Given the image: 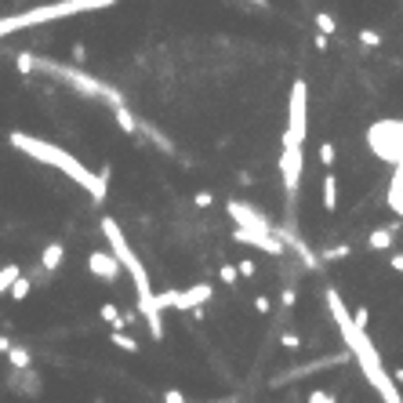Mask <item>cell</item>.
<instances>
[{
  "label": "cell",
  "instance_id": "6da1fadb",
  "mask_svg": "<svg viewBox=\"0 0 403 403\" xmlns=\"http://www.w3.org/2000/svg\"><path fill=\"white\" fill-rule=\"evenodd\" d=\"M327 309H331V316H334V323H338V331H342L349 352L356 356L363 378H367V382L374 385V393L382 396L385 403H403L400 385L393 382V378H389L385 363H382V356H378V349H374V342H371V334L360 331V327H352L349 309H345V301H342V295H338L334 287H327Z\"/></svg>",
  "mask_w": 403,
  "mask_h": 403
},
{
  "label": "cell",
  "instance_id": "7a4b0ae2",
  "mask_svg": "<svg viewBox=\"0 0 403 403\" xmlns=\"http://www.w3.org/2000/svg\"><path fill=\"white\" fill-rule=\"evenodd\" d=\"M102 233H106V240H109V255L117 258V266L131 276L135 298H138V312H142L146 327L153 331V342H163V312L157 309V295H153V284H149L146 266L138 262V255H135L131 244H128V236H124V229L113 218H102Z\"/></svg>",
  "mask_w": 403,
  "mask_h": 403
},
{
  "label": "cell",
  "instance_id": "3957f363",
  "mask_svg": "<svg viewBox=\"0 0 403 403\" xmlns=\"http://www.w3.org/2000/svg\"><path fill=\"white\" fill-rule=\"evenodd\" d=\"M8 142L15 146L19 153H26V157H33V160L47 163V168L62 171L66 179H73L80 189H87V193H91L95 204H102V200H106V179H102V174H95L91 168H84V163L73 157V153H66V149L44 142V138H33V135H26V131H11Z\"/></svg>",
  "mask_w": 403,
  "mask_h": 403
},
{
  "label": "cell",
  "instance_id": "277c9868",
  "mask_svg": "<svg viewBox=\"0 0 403 403\" xmlns=\"http://www.w3.org/2000/svg\"><path fill=\"white\" fill-rule=\"evenodd\" d=\"M113 4H117V0H55V4H44V8H33V11H22V15L0 19V36L19 33V30H33V26H44V22H55V19L80 15V11L113 8Z\"/></svg>",
  "mask_w": 403,
  "mask_h": 403
},
{
  "label": "cell",
  "instance_id": "5b68a950",
  "mask_svg": "<svg viewBox=\"0 0 403 403\" xmlns=\"http://www.w3.org/2000/svg\"><path fill=\"white\" fill-rule=\"evenodd\" d=\"M309 135V84L295 80L291 84V102H287V131H284V146L301 149Z\"/></svg>",
  "mask_w": 403,
  "mask_h": 403
},
{
  "label": "cell",
  "instance_id": "8992f818",
  "mask_svg": "<svg viewBox=\"0 0 403 403\" xmlns=\"http://www.w3.org/2000/svg\"><path fill=\"white\" fill-rule=\"evenodd\" d=\"M367 146L378 160L400 163L403 160V124L400 120H382L367 131Z\"/></svg>",
  "mask_w": 403,
  "mask_h": 403
},
{
  "label": "cell",
  "instance_id": "52a82bcc",
  "mask_svg": "<svg viewBox=\"0 0 403 403\" xmlns=\"http://www.w3.org/2000/svg\"><path fill=\"white\" fill-rule=\"evenodd\" d=\"M211 295H215V287L211 284H193L185 287V291H163L157 295V309H179V312H196L204 301H211Z\"/></svg>",
  "mask_w": 403,
  "mask_h": 403
},
{
  "label": "cell",
  "instance_id": "ba28073f",
  "mask_svg": "<svg viewBox=\"0 0 403 403\" xmlns=\"http://www.w3.org/2000/svg\"><path fill=\"white\" fill-rule=\"evenodd\" d=\"M301 168H306V157H301V149H295V146H284V149H280V179H284L287 204H295V200H298Z\"/></svg>",
  "mask_w": 403,
  "mask_h": 403
},
{
  "label": "cell",
  "instance_id": "9c48e42d",
  "mask_svg": "<svg viewBox=\"0 0 403 403\" xmlns=\"http://www.w3.org/2000/svg\"><path fill=\"white\" fill-rule=\"evenodd\" d=\"M229 215L236 222V229H255V233H273L269 218L262 215V211H255L251 204H244V200H229Z\"/></svg>",
  "mask_w": 403,
  "mask_h": 403
},
{
  "label": "cell",
  "instance_id": "30bf717a",
  "mask_svg": "<svg viewBox=\"0 0 403 403\" xmlns=\"http://www.w3.org/2000/svg\"><path fill=\"white\" fill-rule=\"evenodd\" d=\"M233 240L247 244V247H258V251H269V255H284V251H287L276 233H255V229H236V225H233Z\"/></svg>",
  "mask_w": 403,
  "mask_h": 403
},
{
  "label": "cell",
  "instance_id": "8fae6325",
  "mask_svg": "<svg viewBox=\"0 0 403 403\" xmlns=\"http://www.w3.org/2000/svg\"><path fill=\"white\" fill-rule=\"evenodd\" d=\"M8 389H11L15 396H36V393H41V378H36L33 367L11 371V374H8Z\"/></svg>",
  "mask_w": 403,
  "mask_h": 403
},
{
  "label": "cell",
  "instance_id": "7c38bea8",
  "mask_svg": "<svg viewBox=\"0 0 403 403\" xmlns=\"http://www.w3.org/2000/svg\"><path fill=\"white\" fill-rule=\"evenodd\" d=\"M87 269H91L95 276H102L106 284H113L120 276V266H117V258H113L109 251H91V255H87Z\"/></svg>",
  "mask_w": 403,
  "mask_h": 403
},
{
  "label": "cell",
  "instance_id": "4fadbf2b",
  "mask_svg": "<svg viewBox=\"0 0 403 403\" xmlns=\"http://www.w3.org/2000/svg\"><path fill=\"white\" fill-rule=\"evenodd\" d=\"M393 179H389V189H385V204H389V211L393 215H400L403 218V160L400 163H393Z\"/></svg>",
  "mask_w": 403,
  "mask_h": 403
},
{
  "label": "cell",
  "instance_id": "5bb4252c",
  "mask_svg": "<svg viewBox=\"0 0 403 403\" xmlns=\"http://www.w3.org/2000/svg\"><path fill=\"white\" fill-rule=\"evenodd\" d=\"M393 236H396V225H382V229H374L367 236V247L371 251H389L393 247Z\"/></svg>",
  "mask_w": 403,
  "mask_h": 403
},
{
  "label": "cell",
  "instance_id": "9a60e30c",
  "mask_svg": "<svg viewBox=\"0 0 403 403\" xmlns=\"http://www.w3.org/2000/svg\"><path fill=\"white\" fill-rule=\"evenodd\" d=\"M62 258H66V247H62L58 240H55V244H47V247H44V255H41L44 273H55V269L62 266Z\"/></svg>",
  "mask_w": 403,
  "mask_h": 403
},
{
  "label": "cell",
  "instance_id": "2e32d148",
  "mask_svg": "<svg viewBox=\"0 0 403 403\" xmlns=\"http://www.w3.org/2000/svg\"><path fill=\"white\" fill-rule=\"evenodd\" d=\"M4 356H8V367H11V371H26V367H33L30 349H22V345H11Z\"/></svg>",
  "mask_w": 403,
  "mask_h": 403
},
{
  "label": "cell",
  "instance_id": "e0dca14e",
  "mask_svg": "<svg viewBox=\"0 0 403 403\" xmlns=\"http://www.w3.org/2000/svg\"><path fill=\"white\" fill-rule=\"evenodd\" d=\"M323 207H327V215L338 211V179H334V171L323 174Z\"/></svg>",
  "mask_w": 403,
  "mask_h": 403
},
{
  "label": "cell",
  "instance_id": "ac0fdd59",
  "mask_svg": "<svg viewBox=\"0 0 403 403\" xmlns=\"http://www.w3.org/2000/svg\"><path fill=\"white\" fill-rule=\"evenodd\" d=\"M113 117H117V124H120V128L128 131V135L138 131V120H135V113L128 109V102H124V106H113Z\"/></svg>",
  "mask_w": 403,
  "mask_h": 403
},
{
  "label": "cell",
  "instance_id": "d6986e66",
  "mask_svg": "<svg viewBox=\"0 0 403 403\" xmlns=\"http://www.w3.org/2000/svg\"><path fill=\"white\" fill-rule=\"evenodd\" d=\"M352 255V247L349 244H331V247H323L320 251V262H345Z\"/></svg>",
  "mask_w": 403,
  "mask_h": 403
},
{
  "label": "cell",
  "instance_id": "ffe728a7",
  "mask_svg": "<svg viewBox=\"0 0 403 403\" xmlns=\"http://www.w3.org/2000/svg\"><path fill=\"white\" fill-rule=\"evenodd\" d=\"M19 276H22V269L15 266V262H8V266L0 269V295H8V291H11V284H15Z\"/></svg>",
  "mask_w": 403,
  "mask_h": 403
},
{
  "label": "cell",
  "instance_id": "44dd1931",
  "mask_svg": "<svg viewBox=\"0 0 403 403\" xmlns=\"http://www.w3.org/2000/svg\"><path fill=\"white\" fill-rule=\"evenodd\" d=\"M30 291H33V280H30V276H19V280L15 284H11V298H15V301H26L30 298Z\"/></svg>",
  "mask_w": 403,
  "mask_h": 403
},
{
  "label": "cell",
  "instance_id": "7402d4cb",
  "mask_svg": "<svg viewBox=\"0 0 403 403\" xmlns=\"http://www.w3.org/2000/svg\"><path fill=\"white\" fill-rule=\"evenodd\" d=\"M316 157H320L323 168H334V160H338V146H334V142H320Z\"/></svg>",
  "mask_w": 403,
  "mask_h": 403
},
{
  "label": "cell",
  "instance_id": "603a6c76",
  "mask_svg": "<svg viewBox=\"0 0 403 403\" xmlns=\"http://www.w3.org/2000/svg\"><path fill=\"white\" fill-rule=\"evenodd\" d=\"M356 41H360L363 47H371V51H374V47H382V33H378V30H360V33H356Z\"/></svg>",
  "mask_w": 403,
  "mask_h": 403
},
{
  "label": "cell",
  "instance_id": "cb8c5ba5",
  "mask_svg": "<svg viewBox=\"0 0 403 403\" xmlns=\"http://www.w3.org/2000/svg\"><path fill=\"white\" fill-rule=\"evenodd\" d=\"M113 345L124 349V352H138V342H135L131 334H124V331H113Z\"/></svg>",
  "mask_w": 403,
  "mask_h": 403
},
{
  "label": "cell",
  "instance_id": "d4e9b609",
  "mask_svg": "<svg viewBox=\"0 0 403 403\" xmlns=\"http://www.w3.org/2000/svg\"><path fill=\"white\" fill-rule=\"evenodd\" d=\"M316 30H320V36H331V33L338 30L334 15H327V11H320V15H316Z\"/></svg>",
  "mask_w": 403,
  "mask_h": 403
},
{
  "label": "cell",
  "instance_id": "484cf974",
  "mask_svg": "<svg viewBox=\"0 0 403 403\" xmlns=\"http://www.w3.org/2000/svg\"><path fill=\"white\" fill-rule=\"evenodd\" d=\"M15 66H19V73H33V69H36V58H33L30 51H22V55L15 58Z\"/></svg>",
  "mask_w": 403,
  "mask_h": 403
},
{
  "label": "cell",
  "instance_id": "4316f807",
  "mask_svg": "<svg viewBox=\"0 0 403 403\" xmlns=\"http://www.w3.org/2000/svg\"><path fill=\"white\" fill-rule=\"evenodd\" d=\"M255 273H258L255 262H251V258H240V266H236V276H247V280H251Z\"/></svg>",
  "mask_w": 403,
  "mask_h": 403
},
{
  "label": "cell",
  "instance_id": "83f0119b",
  "mask_svg": "<svg viewBox=\"0 0 403 403\" xmlns=\"http://www.w3.org/2000/svg\"><path fill=\"white\" fill-rule=\"evenodd\" d=\"M218 276H222V284H229V287H236V280H240V276H236V266H222Z\"/></svg>",
  "mask_w": 403,
  "mask_h": 403
},
{
  "label": "cell",
  "instance_id": "f1b7e54d",
  "mask_svg": "<svg viewBox=\"0 0 403 403\" xmlns=\"http://www.w3.org/2000/svg\"><path fill=\"white\" fill-rule=\"evenodd\" d=\"M280 345H284V349H301V334H295V331H287V334L280 338Z\"/></svg>",
  "mask_w": 403,
  "mask_h": 403
},
{
  "label": "cell",
  "instance_id": "f546056e",
  "mask_svg": "<svg viewBox=\"0 0 403 403\" xmlns=\"http://www.w3.org/2000/svg\"><path fill=\"white\" fill-rule=\"evenodd\" d=\"M309 403H338L334 393H323V389H316V393H309Z\"/></svg>",
  "mask_w": 403,
  "mask_h": 403
},
{
  "label": "cell",
  "instance_id": "4dcf8cb0",
  "mask_svg": "<svg viewBox=\"0 0 403 403\" xmlns=\"http://www.w3.org/2000/svg\"><path fill=\"white\" fill-rule=\"evenodd\" d=\"M280 301H284V309H295V287H284Z\"/></svg>",
  "mask_w": 403,
  "mask_h": 403
},
{
  "label": "cell",
  "instance_id": "1f68e13d",
  "mask_svg": "<svg viewBox=\"0 0 403 403\" xmlns=\"http://www.w3.org/2000/svg\"><path fill=\"white\" fill-rule=\"evenodd\" d=\"M211 200H215V196H211L207 189H204V193H196V196H193V204H196V207H211Z\"/></svg>",
  "mask_w": 403,
  "mask_h": 403
},
{
  "label": "cell",
  "instance_id": "d6a6232c",
  "mask_svg": "<svg viewBox=\"0 0 403 403\" xmlns=\"http://www.w3.org/2000/svg\"><path fill=\"white\" fill-rule=\"evenodd\" d=\"M163 403H185V400H182L179 389H168V393H163Z\"/></svg>",
  "mask_w": 403,
  "mask_h": 403
},
{
  "label": "cell",
  "instance_id": "836d02e7",
  "mask_svg": "<svg viewBox=\"0 0 403 403\" xmlns=\"http://www.w3.org/2000/svg\"><path fill=\"white\" fill-rule=\"evenodd\" d=\"M255 309H258V312H269V298L258 295V298H255Z\"/></svg>",
  "mask_w": 403,
  "mask_h": 403
},
{
  "label": "cell",
  "instance_id": "e575fe53",
  "mask_svg": "<svg viewBox=\"0 0 403 403\" xmlns=\"http://www.w3.org/2000/svg\"><path fill=\"white\" fill-rule=\"evenodd\" d=\"M87 51H84V44H73V62H84Z\"/></svg>",
  "mask_w": 403,
  "mask_h": 403
},
{
  "label": "cell",
  "instance_id": "d590c367",
  "mask_svg": "<svg viewBox=\"0 0 403 403\" xmlns=\"http://www.w3.org/2000/svg\"><path fill=\"white\" fill-rule=\"evenodd\" d=\"M389 266H393L396 273H403V255H389Z\"/></svg>",
  "mask_w": 403,
  "mask_h": 403
}]
</instances>
